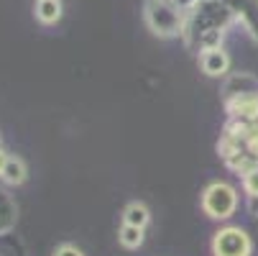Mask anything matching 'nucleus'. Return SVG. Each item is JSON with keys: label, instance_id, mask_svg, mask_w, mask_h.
<instances>
[{"label": "nucleus", "instance_id": "nucleus-12", "mask_svg": "<svg viewBox=\"0 0 258 256\" xmlns=\"http://www.w3.org/2000/svg\"><path fill=\"white\" fill-rule=\"evenodd\" d=\"M223 36H225V28H210L205 33H200V49H215V46H223Z\"/></svg>", "mask_w": 258, "mask_h": 256}, {"label": "nucleus", "instance_id": "nucleus-9", "mask_svg": "<svg viewBox=\"0 0 258 256\" xmlns=\"http://www.w3.org/2000/svg\"><path fill=\"white\" fill-rule=\"evenodd\" d=\"M149 221H151V213H149V208H146L143 202H131V205L123 210V223L146 228V226H149Z\"/></svg>", "mask_w": 258, "mask_h": 256}, {"label": "nucleus", "instance_id": "nucleus-10", "mask_svg": "<svg viewBox=\"0 0 258 256\" xmlns=\"http://www.w3.org/2000/svg\"><path fill=\"white\" fill-rule=\"evenodd\" d=\"M36 18L41 23L51 26L61 18V3L59 0H39V6H36Z\"/></svg>", "mask_w": 258, "mask_h": 256}, {"label": "nucleus", "instance_id": "nucleus-13", "mask_svg": "<svg viewBox=\"0 0 258 256\" xmlns=\"http://www.w3.org/2000/svg\"><path fill=\"white\" fill-rule=\"evenodd\" d=\"M243 190H245L248 197H255L258 195V167H253V169H248L243 174Z\"/></svg>", "mask_w": 258, "mask_h": 256}, {"label": "nucleus", "instance_id": "nucleus-15", "mask_svg": "<svg viewBox=\"0 0 258 256\" xmlns=\"http://www.w3.org/2000/svg\"><path fill=\"white\" fill-rule=\"evenodd\" d=\"M248 213L250 215H258V195L255 197H248Z\"/></svg>", "mask_w": 258, "mask_h": 256}, {"label": "nucleus", "instance_id": "nucleus-6", "mask_svg": "<svg viewBox=\"0 0 258 256\" xmlns=\"http://www.w3.org/2000/svg\"><path fill=\"white\" fill-rule=\"evenodd\" d=\"M225 100L228 97H235V95H248V92H258V80L253 77V75H235V77H230L228 82H225Z\"/></svg>", "mask_w": 258, "mask_h": 256}, {"label": "nucleus", "instance_id": "nucleus-3", "mask_svg": "<svg viewBox=\"0 0 258 256\" xmlns=\"http://www.w3.org/2000/svg\"><path fill=\"white\" fill-rule=\"evenodd\" d=\"M250 251H253L250 236L238 226L220 228L212 238V253L215 256H250Z\"/></svg>", "mask_w": 258, "mask_h": 256}, {"label": "nucleus", "instance_id": "nucleus-16", "mask_svg": "<svg viewBox=\"0 0 258 256\" xmlns=\"http://www.w3.org/2000/svg\"><path fill=\"white\" fill-rule=\"evenodd\" d=\"M8 157H11V154H8V151L3 149V146H0V172H3V167H6V162H8Z\"/></svg>", "mask_w": 258, "mask_h": 256}, {"label": "nucleus", "instance_id": "nucleus-14", "mask_svg": "<svg viewBox=\"0 0 258 256\" xmlns=\"http://www.w3.org/2000/svg\"><path fill=\"white\" fill-rule=\"evenodd\" d=\"M54 256H85L77 246H72V243H61L56 251H54Z\"/></svg>", "mask_w": 258, "mask_h": 256}, {"label": "nucleus", "instance_id": "nucleus-7", "mask_svg": "<svg viewBox=\"0 0 258 256\" xmlns=\"http://www.w3.org/2000/svg\"><path fill=\"white\" fill-rule=\"evenodd\" d=\"M26 177H28V172H26L23 159H18V157H8L3 172H0V179H3L6 185H23Z\"/></svg>", "mask_w": 258, "mask_h": 256}, {"label": "nucleus", "instance_id": "nucleus-5", "mask_svg": "<svg viewBox=\"0 0 258 256\" xmlns=\"http://www.w3.org/2000/svg\"><path fill=\"white\" fill-rule=\"evenodd\" d=\"M225 111L230 118H255L258 116V92L235 95L225 100Z\"/></svg>", "mask_w": 258, "mask_h": 256}, {"label": "nucleus", "instance_id": "nucleus-8", "mask_svg": "<svg viewBox=\"0 0 258 256\" xmlns=\"http://www.w3.org/2000/svg\"><path fill=\"white\" fill-rule=\"evenodd\" d=\"M16 226V202L13 197L0 187V233H6Z\"/></svg>", "mask_w": 258, "mask_h": 256}, {"label": "nucleus", "instance_id": "nucleus-11", "mask_svg": "<svg viewBox=\"0 0 258 256\" xmlns=\"http://www.w3.org/2000/svg\"><path fill=\"white\" fill-rule=\"evenodd\" d=\"M118 241L120 246L125 248H138L143 243V228L141 226H131V223H123L120 233H118Z\"/></svg>", "mask_w": 258, "mask_h": 256}, {"label": "nucleus", "instance_id": "nucleus-1", "mask_svg": "<svg viewBox=\"0 0 258 256\" xmlns=\"http://www.w3.org/2000/svg\"><path fill=\"white\" fill-rule=\"evenodd\" d=\"M146 23L156 36H176L184 28V11L174 0H149L146 3Z\"/></svg>", "mask_w": 258, "mask_h": 256}, {"label": "nucleus", "instance_id": "nucleus-2", "mask_svg": "<svg viewBox=\"0 0 258 256\" xmlns=\"http://www.w3.org/2000/svg\"><path fill=\"white\" fill-rule=\"evenodd\" d=\"M238 208V192L228 182H212L202 192V210L215 221H228Z\"/></svg>", "mask_w": 258, "mask_h": 256}, {"label": "nucleus", "instance_id": "nucleus-4", "mask_svg": "<svg viewBox=\"0 0 258 256\" xmlns=\"http://www.w3.org/2000/svg\"><path fill=\"white\" fill-rule=\"evenodd\" d=\"M200 67L207 77H225L228 69H230V57L223 46H215V49H205L200 54Z\"/></svg>", "mask_w": 258, "mask_h": 256}]
</instances>
